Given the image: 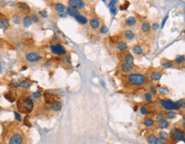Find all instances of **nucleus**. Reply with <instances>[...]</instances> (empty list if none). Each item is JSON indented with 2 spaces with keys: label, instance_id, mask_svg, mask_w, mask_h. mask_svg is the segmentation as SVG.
I'll return each mask as SVG.
<instances>
[{
  "label": "nucleus",
  "instance_id": "49530a36",
  "mask_svg": "<svg viewBox=\"0 0 185 144\" xmlns=\"http://www.w3.org/2000/svg\"><path fill=\"white\" fill-rule=\"evenodd\" d=\"M117 1H110V4H109V5H108V6H109L110 9H112V8H114V7H115V5H116V4H117Z\"/></svg>",
  "mask_w": 185,
  "mask_h": 144
},
{
  "label": "nucleus",
  "instance_id": "dca6fc26",
  "mask_svg": "<svg viewBox=\"0 0 185 144\" xmlns=\"http://www.w3.org/2000/svg\"><path fill=\"white\" fill-rule=\"evenodd\" d=\"M143 124L145 125V127L146 128H152L156 125V122L155 120L152 118H146L145 119L143 120Z\"/></svg>",
  "mask_w": 185,
  "mask_h": 144
},
{
  "label": "nucleus",
  "instance_id": "f8f14e48",
  "mask_svg": "<svg viewBox=\"0 0 185 144\" xmlns=\"http://www.w3.org/2000/svg\"><path fill=\"white\" fill-rule=\"evenodd\" d=\"M141 31L144 34H146L151 31V24L148 21H144L141 25Z\"/></svg>",
  "mask_w": 185,
  "mask_h": 144
},
{
  "label": "nucleus",
  "instance_id": "a19ab883",
  "mask_svg": "<svg viewBox=\"0 0 185 144\" xmlns=\"http://www.w3.org/2000/svg\"><path fill=\"white\" fill-rule=\"evenodd\" d=\"M28 85H29V82H28V80L22 82V83H21V86H22L23 88H27V87H28Z\"/></svg>",
  "mask_w": 185,
  "mask_h": 144
},
{
  "label": "nucleus",
  "instance_id": "2eb2a0df",
  "mask_svg": "<svg viewBox=\"0 0 185 144\" xmlns=\"http://www.w3.org/2000/svg\"><path fill=\"white\" fill-rule=\"evenodd\" d=\"M116 48L119 51H126L128 50V45L125 41L121 40V41H118V42L116 44Z\"/></svg>",
  "mask_w": 185,
  "mask_h": 144
},
{
  "label": "nucleus",
  "instance_id": "a211bd4d",
  "mask_svg": "<svg viewBox=\"0 0 185 144\" xmlns=\"http://www.w3.org/2000/svg\"><path fill=\"white\" fill-rule=\"evenodd\" d=\"M123 62H126V63H128V64H133L134 60H135L134 56L130 52V51H126V52L123 54Z\"/></svg>",
  "mask_w": 185,
  "mask_h": 144
},
{
  "label": "nucleus",
  "instance_id": "864d4df0",
  "mask_svg": "<svg viewBox=\"0 0 185 144\" xmlns=\"http://www.w3.org/2000/svg\"><path fill=\"white\" fill-rule=\"evenodd\" d=\"M66 61L68 62V63H70V58H69V57H66Z\"/></svg>",
  "mask_w": 185,
  "mask_h": 144
},
{
  "label": "nucleus",
  "instance_id": "9d476101",
  "mask_svg": "<svg viewBox=\"0 0 185 144\" xmlns=\"http://www.w3.org/2000/svg\"><path fill=\"white\" fill-rule=\"evenodd\" d=\"M40 56L36 52H29L27 54H26V59L28 62L33 63V62H37L38 60H40Z\"/></svg>",
  "mask_w": 185,
  "mask_h": 144
},
{
  "label": "nucleus",
  "instance_id": "c756f323",
  "mask_svg": "<svg viewBox=\"0 0 185 144\" xmlns=\"http://www.w3.org/2000/svg\"><path fill=\"white\" fill-rule=\"evenodd\" d=\"M76 20L79 23H81V24H86V23L87 22V18L86 16H84V15H77V16L76 17Z\"/></svg>",
  "mask_w": 185,
  "mask_h": 144
},
{
  "label": "nucleus",
  "instance_id": "5fc2aeb1",
  "mask_svg": "<svg viewBox=\"0 0 185 144\" xmlns=\"http://www.w3.org/2000/svg\"><path fill=\"white\" fill-rule=\"evenodd\" d=\"M182 129H183V130H185V120H183V122H182Z\"/></svg>",
  "mask_w": 185,
  "mask_h": 144
},
{
  "label": "nucleus",
  "instance_id": "473e14b6",
  "mask_svg": "<svg viewBox=\"0 0 185 144\" xmlns=\"http://www.w3.org/2000/svg\"><path fill=\"white\" fill-rule=\"evenodd\" d=\"M45 102L46 103H52L54 102L55 100V96H54L53 94H45Z\"/></svg>",
  "mask_w": 185,
  "mask_h": 144
},
{
  "label": "nucleus",
  "instance_id": "f3484780",
  "mask_svg": "<svg viewBox=\"0 0 185 144\" xmlns=\"http://www.w3.org/2000/svg\"><path fill=\"white\" fill-rule=\"evenodd\" d=\"M66 12H67V14H68L69 15H70V16L75 17V18H76L77 15H80L79 10L77 9H76V8L71 7V6H69L68 8H67Z\"/></svg>",
  "mask_w": 185,
  "mask_h": 144
},
{
  "label": "nucleus",
  "instance_id": "de8ad7c7",
  "mask_svg": "<svg viewBox=\"0 0 185 144\" xmlns=\"http://www.w3.org/2000/svg\"><path fill=\"white\" fill-rule=\"evenodd\" d=\"M15 119H16L17 121H19V122H21L22 121V118H21V116L19 115V113L15 112Z\"/></svg>",
  "mask_w": 185,
  "mask_h": 144
},
{
  "label": "nucleus",
  "instance_id": "cd10ccee",
  "mask_svg": "<svg viewBox=\"0 0 185 144\" xmlns=\"http://www.w3.org/2000/svg\"><path fill=\"white\" fill-rule=\"evenodd\" d=\"M173 64H174V62L170 61V60H165L161 63V66L163 67L164 69H170L173 66Z\"/></svg>",
  "mask_w": 185,
  "mask_h": 144
},
{
  "label": "nucleus",
  "instance_id": "f704fd0d",
  "mask_svg": "<svg viewBox=\"0 0 185 144\" xmlns=\"http://www.w3.org/2000/svg\"><path fill=\"white\" fill-rule=\"evenodd\" d=\"M185 62V56L183 55H179L175 58V63L177 64H182Z\"/></svg>",
  "mask_w": 185,
  "mask_h": 144
},
{
  "label": "nucleus",
  "instance_id": "a18cd8bd",
  "mask_svg": "<svg viewBox=\"0 0 185 144\" xmlns=\"http://www.w3.org/2000/svg\"><path fill=\"white\" fill-rule=\"evenodd\" d=\"M154 144H165V141H163L162 140V139H160V138H157V140H156V141H155V143Z\"/></svg>",
  "mask_w": 185,
  "mask_h": 144
},
{
  "label": "nucleus",
  "instance_id": "39448f33",
  "mask_svg": "<svg viewBox=\"0 0 185 144\" xmlns=\"http://www.w3.org/2000/svg\"><path fill=\"white\" fill-rule=\"evenodd\" d=\"M24 137L22 134L21 133H15L14 135L10 136L9 140V144H23Z\"/></svg>",
  "mask_w": 185,
  "mask_h": 144
},
{
  "label": "nucleus",
  "instance_id": "c03bdc74",
  "mask_svg": "<svg viewBox=\"0 0 185 144\" xmlns=\"http://www.w3.org/2000/svg\"><path fill=\"white\" fill-rule=\"evenodd\" d=\"M41 96V94H40V92H34L33 94V97L34 98V99H39Z\"/></svg>",
  "mask_w": 185,
  "mask_h": 144
},
{
  "label": "nucleus",
  "instance_id": "412c9836",
  "mask_svg": "<svg viewBox=\"0 0 185 144\" xmlns=\"http://www.w3.org/2000/svg\"><path fill=\"white\" fill-rule=\"evenodd\" d=\"M146 88H147V92L149 94H151L153 96H156L157 95V87L154 85L153 83H150V84H147V87H146Z\"/></svg>",
  "mask_w": 185,
  "mask_h": 144
},
{
  "label": "nucleus",
  "instance_id": "603ef678",
  "mask_svg": "<svg viewBox=\"0 0 185 144\" xmlns=\"http://www.w3.org/2000/svg\"><path fill=\"white\" fill-rule=\"evenodd\" d=\"M116 12H117V9H116L115 7H114V8H112V9H110V13H112V15L116 14Z\"/></svg>",
  "mask_w": 185,
  "mask_h": 144
},
{
  "label": "nucleus",
  "instance_id": "0eeeda50",
  "mask_svg": "<svg viewBox=\"0 0 185 144\" xmlns=\"http://www.w3.org/2000/svg\"><path fill=\"white\" fill-rule=\"evenodd\" d=\"M51 50L54 54H57V55H64L67 52L66 49L61 44H56V45L51 46Z\"/></svg>",
  "mask_w": 185,
  "mask_h": 144
},
{
  "label": "nucleus",
  "instance_id": "4c0bfd02",
  "mask_svg": "<svg viewBox=\"0 0 185 144\" xmlns=\"http://www.w3.org/2000/svg\"><path fill=\"white\" fill-rule=\"evenodd\" d=\"M12 21H13V22L15 23V24H20V22H21V15H13Z\"/></svg>",
  "mask_w": 185,
  "mask_h": 144
},
{
  "label": "nucleus",
  "instance_id": "7c9ffc66",
  "mask_svg": "<svg viewBox=\"0 0 185 144\" xmlns=\"http://www.w3.org/2000/svg\"><path fill=\"white\" fill-rule=\"evenodd\" d=\"M31 24H32V19H31V17L28 16V15H26L24 19H23V26H24L25 28H28Z\"/></svg>",
  "mask_w": 185,
  "mask_h": 144
},
{
  "label": "nucleus",
  "instance_id": "ea45409f",
  "mask_svg": "<svg viewBox=\"0 0 185 144\" xmlns=\"http://www.w3.org/2000/svg\"><path fill=\"white\" fill-rule=\"evenodd\" d=\"M177 104L179 105L180 108H183V109H185V99H181V100H177Z\"/></svg>",
  "mask_w": 185,
  "mask_h": 144
},
{
  "label": "nucleus",
  "instance_id": "c85d7f7f",
  "mask_svg": "<svg viewBox=\"0 0 185 144\" xmlns=\"http://www.w3.org/2000/svg\"><path fill=\"white\" fill-rule=\"evenodd\" d=\"M143 97H144V100H145L147 103H152L153 101V100H154V98H153V95H152L151 94H149L148 92L144 93Z\"/></svg>",
  "mask_w": 185,
  "mask_h": 144
},
{
  "label": "nucleus",
  "instance_id": "bb28decb",
  "mask_svg": "<svg viewBox=\"0 0 185 144\" xmlns=\"http://www.w3.org/2000/svg\"><path fill=\"white\" fill-rule=\"evenodd\" d=\"M146 141H147L148 144H154L155 143L156 140H157V137L154 134H149V135L146 136Z\"/></svg>",
  "mask_w": 185,
  "mask_h": 144
},
{
  "label": "nucleus",
  "instance_id": "8fccbe9b",
  "mask_svg": "<svg viewBox=\"0 0 185 144\" xmlns=\"http://www.w3.org/2000/svg\"><path fill=\"white\" fill-rule=\"evenodd\" d=\"M31 19H32L33 22H38V17L36 16L35 15H32V18H31Z\"/></svg>",
  "mask_w": 185,
  "mask_h": 144
},
{
  "label": "nucleus",
  "instance_id": "2f4dec72",
  "mask_svg": "<svg viewBox=\"0 0 185 144\" xmlns=\"http://www.w3.org/2000/svg\"><path fill=\"white\" fill-rule=\"evenodd\" d=\"M18 7H19L20 9H22V10H24V11H27V12H29V11H30L29 6H28L27 4H26V3L20 2L19 4H18Z\"/></svg>",
  "mask_w": 185,
  "mask_h": 144
},
{
  "label": "nucleus",
  "instance_id": "c9c22d12",
  "mask_svg": "<svg viewBox=\"0 0 185 144\" xmlns=\"http://www.w3.org/2000/svg\"><path fill=\"white\" fill-rule=\"evenodd\" d=\"M0 27L4 28V29H6V28L9 27V22H8V20L5 19V18H2V19L0 20Z\"/></svg>",
  "mask_w": 185,
  "mask_h": 144
},
{
  "label": "nucleus",
  "instance_id": "3c124183",
  "mask_svg": "<svg viewBox=\"0 0 185 144\" xmlns=\"http://www.w3.org/2000/svg\"><path fill=\"white\" fill-rule=\"evenodd\" d=\"M12 83H13V85H14V87H19L20 85H21V84H20V82H15V81H13Z\"/></svg>",
  "mask_w": 185,
  "mask_h": 144
},
{
  "label": "nucleus",
  "instance_id": "79ce46f5",
  "mask_svg": "<svg viewBox=\"0 0 185 144\" xmlns=\"http://www.w3.org/2000/svg\"><path fill=\"white\" fill-rule=\"evenodd\" d=\"M108 31V28H107V27L106 26H102L101 27V28H100V30H99V32L101 33H105Z\"/></svg>",
  "mask_w": 185,
  "mask_h": 144
},
{
  "label": "nucleus",
  "instance_id": "a878e982",
  "mask_svg": "<svg viewBox=\"0 0 185 144\" xmlns=\"http://www.w3.org/2000/svg\"><path fill=\"white\" fill-rule=\"evenodd\" d=\"M54 8H55V10H57L58 12H59L61 14V13H63L65 11L66 8L64 6V4H63L62 3H56L55 5H54Z\"/></svg>",
  "mask_w": 185,
  "mask_h": 144
},
{
  "label": "nucleus",
  "instance_id": "e433bc0d",
  "mask_svg": "<svg viewBox=\"0 0 185 144\" xmlns=\"http://www.w3.org/2000/svg\"><path fill=\"white\" fill-rule=\"evenodd\" d=\"M140 112L141 113V115L146 116L149 113V109L146 105H142V106H141V108H140Z\"/></svg>",
  "mask_w": 185,
  "mask_h": 144
},
{
  "label": "nucleus",
  "instance_id": "20e7f679",
  "mask_svg": "<svg viewBox=\"0 0 185 144\" xmlns=\"http://www.w3.org/2000/svg\"><path fill=\"white\" fill-rule=\"evenodd\" d=\"M20 111L22 112H30L33 108V103L30 98H26L22 100L20 106Z\"/></svg>",
  "mask_w": 185,
  "mask_h": 144
},
{
  "label": "nucleus",
  "instance_id": "4be33fe9",
  "mask_svg": "<svg viewBox=\"0 0 185 144\" xmlns=\"http://www.w3.org/2000/svg\"><path fill=\"white\" fill-rule=\"evenodd\" d=\"M89 24H90V27H91L92 28H94V29H97V28H99L100 22L99 21L98 18H92L89 22Z\"/></svg>",
  "mask_w": 185,
  "mask_h": 144
},
{
  "label": "nucleus",
  "instance_id": "09e8293b",
  "mask_svg": "<svg viewBox=\"0 0 185 144\" xmlns=\"http://www.w3.org/2000/svg\"><path fill=\"white\" fill-rule=\"evenodd\" d=\"M40 15L42 17H45L46 15H47V13H46L45 10H43V11H40Z\"/></svg>",
  "mask_w": 185,
  "mask_h": 144
},
{
  "label": "nucleus",
  "instance_id": "b1692460",
  "mask_svg": "<svg viewBox=\"0 0 185 144\" xmlns=\"http://www.w3.org/2000/svg\"><path fill=\"white\" fill-rule=\"evenodd\" d=\"M157 127L159 129H160V130H165V129H168L170 127V122L168 120H164L162 121L160 123H158V124H157Z\"/></svg>",
  "mask_w": 185,
  "mask_h": 144
},
{
  "label": "nucleus",
  "instance_id": "1a4fd4ad",
  "mask_svg": "<svg viewBox=\"0 0 185 144\" xmlns=\"http://www.w3.org/2000/svg\"><path fill=\"white\" fill-rule=\"evenodd\" d=\"M69 6L74 7L76 9H83L85 7V2L81 1V0H70L69 1Z\"/></svg>",
  "mask_w": 185,
  "mask_h": 144
},
{
  "label": "nucleus",
  "instance_id": "5701e85b",
  "mask_svg": "<svg viewBox=\"0 0 185 144\" xmlns=\"http://www.w3.org/2000/svg\"><path fill=\"white\" fill-rule=\"evenodd\" d=\"M165 119H166V117L164 112H158L155 116H154V120H155L156 123H160Z\"/></svg>",
  "mask_w": 185,
  "mask_h": 144
},
{
  "label": "nucleus",
  "instance_id": "ddd939ff",
  "mask_svg": "<svg viewBox=\"0 0 185 144\" xmlns=\"http://www.w3.org/2000/svg\"><path fill=\"white\" fill-rule=\"evenodd\" d=\"M123 35H124V38L126 40L128 41H132L135 40V32L132 30V29H127L125 30L124 33H123Z\"/></svg>",
  "mask_w": 185,
  "mask_h": 144
},
{
  "label": "nucleus",
  "instance_id": "6ab92c4d",
  "mask_svg": "<svg viewBox=\"0 0 185 144\" xmlns=\"http://www.w3.org/2000/svg\"><path fill=\"white\" fill-rule=\"evenodd\" d=\"M157 93H159L160 95H163V96H166L170 94V91L167 87H164V86H158L157 87Z\"/></svg>",
  "mask_w": 185,
  "mask_h": 144
},
{
  "label": "nucleus",
  "instance_id": "423d86ee",
  "mask_svg": "<svg viewBox=\"0 0 185 144\" xmlns=\"http://www.w3.org/2000/svg\"><path fill=\"white\" fill-rule=\"evenodd\" d=\"M120 69L123 73L130 74L131 72L134 71L135 66H134L133 64H128V63H126V62H122L120 64Z\"/></svg>",
  "mask_w": 185,
  "mask_h": 144
},
{
  "label": "nucleus",
  "instance_id": "58836bf2",
  "mask_svg": "<svg viewBox=\"0 0 185 144\" xmlns=\"http://www.w3.org/2000/svg\"><path fill=\"white\" fill-rule=\"evenodd\" d=\"M4 97L6 98V99L9 100V101H10V102H14L15 101V97L14 96H12L11 94H4Z\"/></svg>",
  "mask_w": 185,
  "mask_h": 144
},
{
  "label": "nucleus",
  "instance_id": "7ed1b4c3",
  "mask_svg": "<svg viewBox=\"0 0 185 144\" xmlns=\"http://www.w3.org/2000/svg\"><path fill=\"white\" fill-rule=\"evenodd\" d=\"M171 140L175 141H182L185 142V133L184 130H180L178 128H175L171 130V134H170Z\"/></svg>",
  "mask_w": 185,
  "mask_h": 144
},
{
  "label": "nucleus",
  "instance_id": "f03ea898",
  "mask_svg": "<svg viewBox=\"0 0 185 144\" xmlns=\"http://www.w3.org/2000/svg\"><path fill=\"white\" fill-rule=\"evenodd\" d=\"M159 104H160L162 108H164V109L167 111H176L181 109L177 101L174 102L169 99H162L159 101Z\"/></svg>",
  "mask_w": 185,
  "mask_h": 144
},
{
  "label": "nucleus",
  "instance_id": "72a5a7b5",
  "mask_svg": "<svg viewBox=\"0 0 185 144\" xmlns=\"http://www.w3.org/2000/svg\"><path fill=\"white\" fill-rule=\"evenodd\" d=\"M165 117L166 118H168V119H171V120L174 119V118L177 117V113L175 111H168L165 114Z\"/></svg>",
  "mask_w": 185,
  "mask_h": 144
},
{
  "label": "nucleus",
  "instance_id": "393cba45",
  "mask_svg": "<svg viewBox=\"0 0 185 144\" xmlns=\"http://www.w3.org/2000/svg\"><path fill=\"white\" fill-rule=\"evenodd\" d=\"M159 138L162 139L163 141H166L169 140L170 138V134L168 132H166L165 130H160L159 132Z\"/></svg>",
  "mask_w": 185,
  "mask_h": 144
},
{
  "label": "nucleus",
  "instance_id": "4468645a",
  "mask_svg": "<svg viewBox=\"0 0 185 144\" xmlns=\"http://www.w3.org/2000/svg\"><path fill=\"white\" fill-rule=\"evenodd\" d=\"M125 24L127 27L130 28L135 27L136 24H137V19H136L135 16H128L125 21Z\"/></svg>",
  "mask_w": 185,
  "mask_h": 144
},
{
  "label": "nucleus",
  "instance_id": "37998d69",
  "mask_svg": "<svg viewBox=\"0 0 185 144\" xmlns=\"http://www.w3.org/2000/svg\"><path fill=\"white\" fill-rule=\"evenodd\" d=\"M151 28H152V29H153V31H156L159 28V24L157 22H153V24H152Z\"/></svg>",
  "mask_w": 185,
  "mask_h": 144
},
{
  "label": "nucleus",
  "instance_id": "6e6552de",
  "mask_svg": "<svg viewBox=\"0 0 185 144\" xmlns=\"http://www.w3.org/2000/svg\"><path fill=\"white\" fill-rule=\"evenodd\" d=\"M163 70L161 69H154L153 71H152L149 74V79L152 82H159L161 79V77L163 76Z\"/></svg>",
  "mask_w": 185,
  "mask_h": 144
},
{
  "label": "nucleus",
  "instance_id": "aec40b11",
  "mask_svg": "<svg viewBox=\"0 0 185 144\" xmlns=\"http://www.w3.org/2000/svg\"><path fill=\"white\" fill-rule=\"evenodd\" d=\"M50 108L52 111H54V112H58L62 108V103L60 101H58V100H55V101L51 104Z\"/></svg>",
  "mask_w": 185,
  "mask_h": 144
},
{
  "label": "nucleus",
  "instance_id": "f257e3e1",
  "mask_svg": "<svg viewBox=\"0 0 185 144\" xmlns=\"http://www.w3.org/2000/svg\"><path fill=\"white\" fill-rule=\"evenodd\" d=\"M128 83L134 87H141L147 83V76L141 73H132L127 76Z\"/></svg>",
  "mask_w": 185,
  "mask_h": 144
},
{
  "label": "nucleus",
  "instance_id": "9b49d317",
  "mask_svg": "<svg viewBox=\"0 0 185 144\" xmlns=\"http://www.w3.org/2000/svg\"><path fill=\"white\" fill-rule=\"evenodd\" d=\"M144 51H145L144 47L141 45H135L132 47V52L137 57H140L144 53Z\"/></svg>",
  "mask_w": 185,
  "mask_h": 144
}]
</instances>
